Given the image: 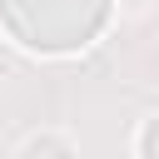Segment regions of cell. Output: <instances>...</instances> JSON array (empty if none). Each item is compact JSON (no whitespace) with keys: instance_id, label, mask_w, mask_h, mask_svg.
<instances>
[{"instance_id":"cell-1","label":"cell","mask_w":159,"mask_h":159,"mask_svg":"<svg viewBox=\"0 0 159 159\" xmlns=\"http://www.w3.org/2000/svg\"><path fill=\"white\" fill-rule=\"evenodd\" d=\"M109 20V0H0V25L35 55H75Z\"/></svg>"},{"instance_id":"cell-3","label":"cell","mask_w":159,"mask_h":159,"mask_svg":"<svg viewBox=\"0 0 159 159\" xmlns=\"http://www.w3.org/2000/svg\"><path fill=\"white\" fill-rule=\"evenodd\" d=\"M139 159H159V114L139 129Z\"/></svg>"},{"instance_id":"cell-2","label":"cell","mask_w":159,"mask_h":159,"mask_svg":"<svg viewBox=\"0 0 159 159\" xmlns=\"http://www.w3.org/2000/svg\"><path fill=\"white\" fill-rule=\"evenodd\" d=\"M25 159H75V149L65 139H55V134H40V139L25 144Z\"/></svg>"}]
</instances>
